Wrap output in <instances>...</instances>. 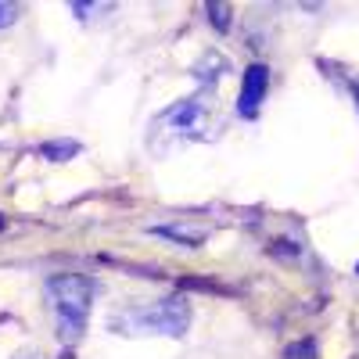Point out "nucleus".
<instances>
[{
    "mask_svg": "<svg viewBox=\"0 0 359 359\" xmlns=\"http://www.w3.org/2000/svg\"><path fill=\"white\" fill-rule=\"evenodd\" d=\"M191 327V302L184 294L133 302L108 316V331L123 338H184Z\"/></svg>",
    "mask_w": 359,
    "mask_h": 359,
    "instance_id": "obj_1",
    "label": "nucleus"
},
{
    "mask_svg": "<svg viewBox=\"0 0 359 359\" xmlns=\"http://www.w3.org/2000/svg\"><path fill=\"white\" fill-rule=\"evenodd\" d=\"M94 294H97V284L86 273H54L47 280V302L54 309L57 341L76 345L83 338L90 309H94Z\"/></svg>",
    "mask_w": 359,
    "mask_h": 359,
    "instance_id": "obj_2",
    "label": "nucleus"
},
{
    "mask_svg": "<svg viewBox=\"0 0 359 359\" xmlns=\"http://www.w3.org/2000/svg\"><path fill=\"white\" fill-rule=\"evenodd\" d=\"M158 126L176 137V140H205L208 130H212V111H208V104L187 97V101H176L169 104L162 115H158Z\"/></svg>",
    "mask_w": 359,
    "mask_h": 359,
    "instance_id": "obj_3",
    "label": "nucleus"
},
{
    "mask_svg": "<svg viewBox=\"0 0 359 359\" xmlns=\"http://www.w3.org/2000/svg\"><path fill=\"white\" fill-rule=\"evenodd\" d=\"M266 90H269V69L266 65H248L245 69V83H241V97H237V111H241L245 118H255L262 97H266Z\"/></svg>",
    "mask_w": 359,
    "mask_h": 359,
    "instance_id": "obj_4",
    "label": "nucleus"
},
{
    "mask_svg": "<svg viewBox=\"0 0 359 359\" xmlns=\"http://www.w3.org/2000/svg\"><path fill=\"white\" fill-rule=\"evenodd\" d=\"M151 233L165 237V241L184 245V248H201V245H205V237H208V226H205V223H187V219H180V223L151 226Z\"/></svg>",
    "mask_w": 359,
    "mask_h": 359,
    "instance_id": "obj_5",
    "label": "nucleus"
},
{
    "mask_svg": "<svg viewBox=\"0 0 359 359\" xmlns=\"http://www.w3.org/2000/svg\"><path fill=\"white\" fill-rule=\"evenodd\" d=\"M40 155L47 162H69L72 155H79V140H47L40 144Z\"/></svg>",
    "mask_w": 359,
    "mask_h": 359,
    "instance_id": "obj_6",
    "label": "nucleus"
},
{
    "mask_svg": "<svg viewBox=\"0 0 359 359\" xmlns=\"http://www.w3.org/2000/svg\"><path fill=\"white\" fill-rule=\"evenodd\" d=\"M205 11H208V22H212L219 33H226L230 29V8L226 4H205Z\"/></svg>",
    "mask_w": 359,
    "mask_h": 359,
    "instance_id": "obj_7",
    "label": "nucleus"
},
{
    "mask_svg": "<svg viewBox=\"0 0 359 359\" xmlns=\"http://www.w3.org/2000/svg\"><path fill=\"white\" fill-rule=\"evenodd\" d=\"M313 352H316L313 341H298V345H291L284 355H287V359H313Z\"/></svg>",
    "mask_w": 359,
    "mask_h": 359,
    "instance_id": "obj_8",
    "label": "nucleus"
},
{
    "mask_svg": "<svg viewBox=\"0 0 359 359\" xmlns=\"http://www.w3.org/2000/svg\"><path fill=\"white\" fill-rule=\"evenodd\" d=\"M269 252H273V255H284V259H294L302 248H298L294 241H273V245H269Z\"/></svg>",
    "mask_w": 359,
    "mask_h": 359,
    "instance_id": "obj_9",
    "label": "nucleus"
},
{
    "mask_svg": "<svg viewBox=\"0 0 359 359\" xmlns=\"http://www.w3.org/2000/svg\"><path fill=\"white\" fill-rule=\"evenodd\" d=\"M18 4H0V29H8V25H15L18 22Z\"/></svg>",
    "mask_w": 359,
    "mask_h": 359,
    "instance_id": "obj_10",
    "label": "nucleus"
},
{
    "mask_svg": "<svg viewBox=\"0 0 359 359\" xmlns=\"http://www.w3.org/2000/svg\"><path fill=\"white\" fill-rule=\"evenodd\" d=\"M15 359H47V355H43V352H36V348H33V352H18V355H15Z\"/></svg>",
    "mask_w": 359,
    "mask_h": 359,
    "instance_id": "obj_11",
    "label": "nucleus"
},
{
    "mask_svg": "<svg viewBox=\"0 0 359 359\" xmlns=\"http://www.w3.org/2000/svg\"><path fill=\"white\" fill-rule=\"evenodd\" d=\"M352 94H355V104H359V83H352Z\"/></svg>",
    "mask_w": 359,
    "mask_h": 359,
    "instance_id": "obj_12",
    "label": "nucleus"
}]
</instances>
